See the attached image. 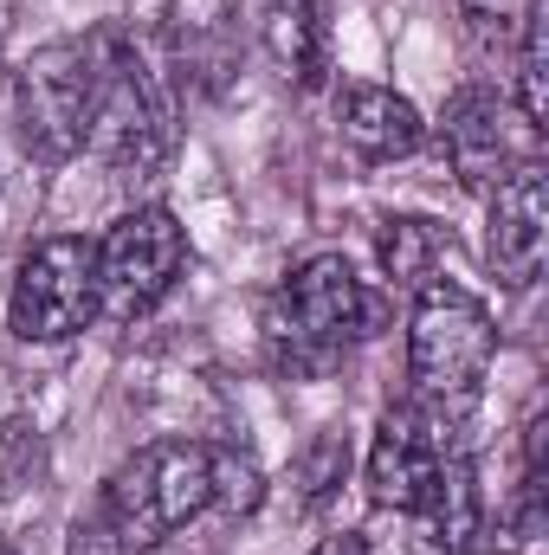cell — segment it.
Returning <instances> with one entry per match:
<instances>
[{"mask_svg":"<svg viewBox=\"0 0 549 555\" xmlns=\"http://www.w3.org/2000/svg\"><path fill=\"white\" fill-rule=\"evenodd\" d=\"M491 362H498V323L491 310L452 284V278H426L413 291L408 310V382L413 401L433 426H465L485 382H491Z\"/></svg>","mask_w":549,"mask_h":555,"instance_id":"1","label":"cell"},{"mask_svg":"<svg viewBox=\"0 0 549 555\" xmlns=\"http://www.w3.org/2000/svg\"><path fill=\"white\" fill-rule=\"evenodd\" d=\"M124 555H155L168 537L220 511V446L207 439H149L137 446L91 504Z\"/></svg>","mask_w":549,"mask_h":555,"instance_id":"2","label":"cell"},{"mask_svg":"<svg viewBox=\"0 0 549 555\" xmlns=\"http://www.w3.org/2000/svg\"><path fill=\"white\" fill-rule=\"evenodd\" d=\"M362 323H369V291L356 266L343 253H310L284 272V284L266 304V356L278 375L317 382L349 356Z\"/></svg>","mask_w":549,"mask_h":555,"instance_id":"3","label":"cell"},{"mask_svg":"<svg viewBox=\"0 0 549 555\" xmlns=\"http://www.w3.org/2000/svg\"><path fill=\"white\" fill-rule=\"evenodd\" d=\"M98 72H104V26L85 39H52L39 52H26L13 65L7 85V117L13 137L33 162L59 168L72 155H85L91 137V104H98Z\"/></svg>","mask_w":549,"mask_h":555,"instance_id":"4","label":"cell"},{"mask_svg":"<svg viewBox=\"0 0 549 555\" xmlns=\"http://www.w3.org/2000/svg\"><path fill=\"white\" fill-rule=\"evenodd\" d=\"M98 317H104V297H98V240L52 233V240H39L20 259L13 297H7V330L20 343H72Z\"/></svg>","mask_w":549,"mask_h":555,"instance_id":"5","label":"cell"},{"mask_svg":"<svg viewBox=\"0 0 549 555\" xmlns=\"http://www.w3.org/2000/svg\"><path fill=\"white\" fill-rule=\"evenodd\" d=\"M188 266V227L168 207H130L98 240V297L111 323L149 317Z\"/></svg>","mask_w":549,"mask_h":555,"instance_id":"6","label":"cell"},{"mask_svg":"<svg viewBox=\"0 0 549 555\" xmlns=\"http://www.w3.org/2000/svg\"><path fill=\"white\" fill-rule=\"evenodd\" d=\"M85 149L124 175H149L168 155V111L155 78L142 72L137 46L104 26V72H98V104H91V137Z\"/></svg>","mask_w":549,"mask_h":555,"instance_id":"7","label":"cell"},{"mask_svg":"<svg viewBox=\"0 0 549 555\" xmlns=\"http://www.w3.org/2000/svg\"><path fill=\"white\" fill-rule=\"evenodd\" d=\"M485 259L505 291H531L549 259V168L531 155L485 194Z\"/></svg>","mask_w":549,"mask_h":555,"instance_id":"8","label":"cell"},{"mask_svg":"<svg viewBox=\"0 0 549 555\" xmlns=\"http://www.w3.org/2000/svg\"><path fill=\"white\" fill-rule=\"evenodd\" d=\"M511 124H524V117H511V104L498 91H485V85L452 91V104L439 117V155H446V168L465 194H491L518 162H531V149L518 142Z\"/></svg>","mask_w":549,"mask_h":555,"instance_id":"9","label":"cell"},{"mask_svg":"<svg viewBox=\"0 0 549 555\" xmlns=\"http://www.w3.org/2000/svg\"><path fill=\"white\" fill-rule=\"evenodd\" d=\"M446 426L420 414V408H388L375 426V446H369V465H362V485H369V504L375 511H408L413 498L433 485L439 459H446Z\"/></svg>","mask_w":549,"mask_h":555,"instance_id":"10","label":"cell"},{"mask_svg":"<svg viewBox=\"0 0 549 555\" xmlns=\"http://www.w3.org/2000/svg\"><path fill=\"white\" fill-rule=\"evenodd\" d=\"M408 555H472L478 524H485V498H478V465L465 446H446L433 485L413 498L408 511Z\"/></svg>","mask_w":549,"mask_h":555,"instance_id":"11","label":"cell"},{"mask_svg":"<svg viewBox=\"0 0 549 555\" xmlns=\"http://www.w3.org/2000/svg\"><path fill=\"white\" fill-rule=\"evenodd\" d=\"M343 142L362 162H401L426 142V117L388 85H356L343 98Z\"/></svg>","mask_w":549,"mask_h":555,"instance_id":"12","label":"cell"},{"mask_svg":"<svg viewBox=\"0 0 549 555\" xmlns=\"http://www.w3.org/2000/svg\"><path fill=\"white\" fill-rule=\"evenodd\" d=\"M330 7L323 0H266V46L284 65V78H297L304 91L323 78V46H330Z\"/></svg>","mask_w":549,"mask_h":555,"instance_id":"13","label":"cell"},{"mask_svg":"<svg viewBox=\"0 0 549 555\" xmlns=\"http://www.w3.org/2000/svg\"><path fill=\"white\" fill-rule=\"evenodd\" d=\"M446 227L433 220H382V272L395 284L420 291L426 278H439V259H446Z\"/></svg>","mask_w":549,"mask_h":555,"instance_id":"14","label":"cell"},{"mask_svg":"<svg viewBox=\"0 0 549 555\" xmlns=\"http://www.w3.org/2000/svg\"><path fill=\"white\" fill-rule=\"evenodd\" d=\"M459 20L485 52H518L537 26V0H459Z\"/></svg>","mask_w":549,"mask_h":555,"instance_id":"15","label":"cell"},{"mask_svg":"<svg viewBox=\"0 0 549 555\" xmlns=\"http://www.w3.org/2000/svg\"><path fill=\"white\" fill-rule=\"evenodd\" d=\"M343 472H349V439H343L336 426H323V433L304 446V459H297V485H304V504H323V498L343 485Z\"/></svg>","mask_w":549,"mask_h":555,"instance_id":"16","label":"cell"},{"mask_svg":"<svg viewBox=\"0 0 549 555\" xmlns=\"http://www.w3.org/2000/svg\"><path fill=\"white\" fill-rule=\"evenodd\" d=\"M72 555H124V550H117V537L104 530V517L85 511V517L72 524Z\"/></svg>","mask_w":549,"mask_h":555,"instance_id":"17","label":"cell"},{"mask_svg":"<svg viewBox=\"0 0 549 555\" xmlns=\"http://www.w3.org/2000/svg\"><path fill=\"white\" fill-rule=\"evenodd\" d=\"M310 555H369V543H362L356 530H343V537H323V543H317Z\"/></svg>","mask_w":549,"mask_h":555,"instance_id":"18","label":"cell"}]
</instances>
